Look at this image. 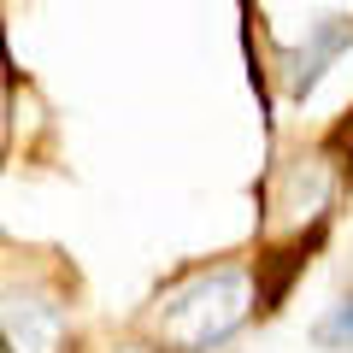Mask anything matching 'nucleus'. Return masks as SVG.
Listing matches in <instances>:
<instances>
[{
    "instance_id": "obj_1",
    "label": "nucleus",
    "mask_w": 353,
    "mask_h": 353,
    "mask_svg": "<svg viewBox=\"0 0 353 353\" xmlns=\"http://www.w3.org/2000/svg\"><path fill=\"white\" fill-rule=\"evenodd\" d=\"M241 318H248V271L218 265L165 294L153 312V330L171 353H212L241 330Z\"/></svg>"
},
{
    "instance_id": "obj_2",
    "label": "nucleus",
    "mask_w": 353,
    "mask_h": 353,
    "mask_svg": "<svg viewBox=\"0 0 353 353\" xmlns=\"http://www.w3.org/2000/svg\"><path fill=\"white\" fill-rule=\"evenodd\" d=\"M347 48H353V18H324V24L306 36V48L289 53V94L294 101H306L318 88V77H324Z\"/></svg>"
},
{
    "instance_id": "obj_3",
    "label": "nucleus",
    "mask_w": 353,
    "mask_h": 353,
    "mask_svg": "<svg viewBox=\"0 0 353 353\" xmlns=\"http://www.w3.org/2000/svg\"><path fill=\"white\" fill-rule=\"evenodd\" d=\"M6 353H59V306L36 294H6Z\"/></svg>"
},
{
    "instance_id": "obj_4",
    "label": "nucleus",
    "mask_w": 353,
    "mask_h": 353,
    "mask_svg": "<svg viewBox=\"0 0 353 353\" xmlns=\"http://www.w3.org/2000/svg\"><path fill=\"white\" fill-rule=\"evenodd\" d=\"M318 341H324V347H347V341H353V294L318 324Z\"/></svg>"
}]
</instances>
